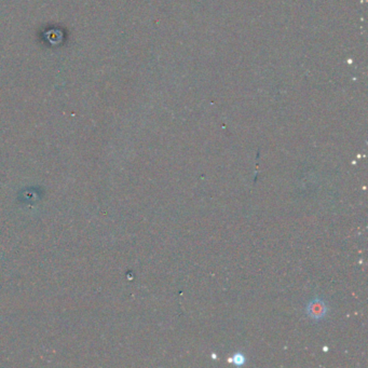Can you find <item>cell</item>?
<instances>
[{
  "mask_svg": "<svg viewBox=\"0 0 368 368\" xmlns=\"http://www.w3.org/2000/svg\"><path fill=\"white\" fill-rule=\"evenodd\" d=\"M308 309H309V314L314 318L322 317L326 310L325 305L322 302H319V300H314L313 303L310 304Z\"/></svg>",
  "mask_w": 368,
  "mask_h": 368,
  "instance_id": "1",
  "label": "cell"
}]
</instances>
